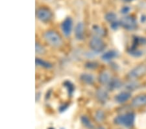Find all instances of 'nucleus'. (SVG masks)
I'll return each mask as SVG.
<instances>
[{
  "label": "nucleus",
  "mask_w": 146,
  "mask_h": 129,
  "mask_svg": "<svg viewBox=\"0 0 146 129\" xmlns=\"http://www.w3.org/2000/svg\"><path fill=\"white\" fill-rule=\"evenodd\" d=\"M44 39L49 46L58 48L63 45V40L60 35L54 30H48L44 33Z\"/></svg>",
  "instance_id": "nucleus-1"
},
{
  "label": "nucleus",
  "mask_w": 146,
  "mask_h": 129,
  "mask_svg": "<svg viewBox=\"0 0 146 129\" xmlns=\"http://www.w3.org/2000/svg\"><path fill=\"white\" fill-rule=\"evenodd\" d=\"M135 114L133 112H127L116 116L114 119V122L117 125L123 126L126 128H131L135 124Z\"/></svg>",
  "instance_id": "nucleus-2"
},
{
  "label": "nucleus",
  "mask_w": 146,
  "mask_h": 129,
  "mask_svg": "<svg viewBox=\"0 0 146 129\" xmlns=\"http://www.w3.org/2000/svg\"><path fill=\"white\" fill-rule=\"evenodd\" d=\"M120 23V27L127 31H133L137 29L138 23L136 18L133 16L125 15L122 17L119 21Z\"/></svg>",
  "instance_id": "nucleus-3"
},
{
  "label": "nucleus",
  "mask_w": 146,
  "mask_h": 129,
  "mask_svg": "<svg viewBox=\"0 0 146 129\" xmlns=\"http://www.w3.org/2000/svg\"><path fill=\"white\" fill-rule=\"evenodd\" d=\"M146 74V64H140L132 69L127 74L129 80H136Z\"/></svg>",
  "instance_id": "nucleus-4"
},
{
  "label": "nucleus",
  "mask_w": 146,
  "mask_h": 129,
  "mask_svg": "<svg viewBox=\"0 0 146 129\" xmlns=\"http://www.w3.org/2000/svg\"><path fill=\"white\" fill-rule=\"evenodd\" d=\"M36 16L42 22L48 23L52 19L53 13L48 8L40 7L36 11Z\"/></svg>",
  "instance_id": "nucleus-5"
},
{
  "label": "nucleus",
  "mask_w": 146,
  "mask_h": 129,
  "mask_svg": "<svg viewBox=\"0 0 146 129\" xmlns=\"http://www.w3.org/2000/svg\"><path fill=\"white\" fill-rule=\"evenodd\" d=\"M89 46L92 50L96 53H101L105 50L106 44L103 40L100 37H94L90 41Z\"/></svg>",
  "instance_id": "nucleus-6"
},
{
  "label": "nucleus",
  "mask_w": 146,
  "mask_h": 129,
  "mask_svg": "<svg viewBox=\"0 0 146 129\" xmlns=\"http://www.w3.org/2000/svg\"><path fill=\"white\" fill-rule=\"evenodd\" d=\"M60 28L65 37H70L73 30V20L71 17H66L61 23Z\"/></svg>",
  "instance_id": "nucleus-7"
},
{
  "label": "nucleus",
  "mask_w": 146,
  "mask_h": 129,
  "mask_svg": "<svg viewBox=\"0 0 146 129\" xmlns=\"http://www.w3.org/2000/svg\"><path fill=\"white\" fill-rule=\"evenodd\" d=\"M131 105L136 108L146 106V94H140L134 97L131 100Z\"/></svg>",
  "instance_id": "nucleus-8"
},
{
  "label": "nucleus",
  "mask_w": 146,
  "mask_h": 129,
  "mask_svg": "<svg viewBox=\"0 0 146 129\" xmlns=\"http://www.w3.org/2000/svg\"><path fill=\"white\" fill-rule=\"evenodd\" d=\"M131 93L129 91H123L117 94L115 97V101L118 104H123L127 102L131 98Z\"/></svg>",
  "instance_id": "nucleus-9"
},
{
  "label": "nucleus",
  "mask_w": 146,
  "mask_h": 129,
  "mask_svg": "<svg viewBox=\"0 0 146 129\" xmlns=\"http://www.w3.org/2000/svg\"><path fill=\"white\" fill-rule=\"evenodd\" d=\"M75 37L79 41H82L84 38V25L82 22H79L74 28Z\"/></svg>",
  "instance_id": "nucleus-10"
},
{
  "label": "nucleus",
  "mask_w": 146,
  "mask_h": 129,
  "mask_svg": "<svg viewBox=\"0 0 146 129\" xmlns=\"http://www.w3.org/2000/svg\"><path fill=\"white\" fill-rule=\"evenodd\" d=\"M118 55L117 51L114 50H110L107 51L101 55V59L105 61H110L116 58Z\"/></svg>",
  "instance_id": "nucleus-11"
},
{
  "label": "nucleus",
  "mask_w": 146,
  "mask_h": 129,
  "mask_svg": "<svg viewBox=\"0 0 146 129\" xmlns=\"http://www.w3.org/2000/svg\"><path fill=\"white\" fill-rule=\"evenodd\" d=\"M122 86V82L119 79L116 78H112L111 80L110 81V82L108 84V88L110 91H114L116 90H118L119 88H121Z\"/></svg>",
  "instance_id": "nucleus-12"
},
{
  "label": "nucleus",
  "mask_w": 146,
  "mask_h": 129,
  "mask_svg": "<svg viewBox=\"0 0 146 129\" xmlns=\"http://www.w3.org/2000/svg\"><path fill=\"white\" fill-rule=\"evenodd\" d=\"M111 79L112 78L110 76V73L107 71H103L101 72L98 78L100 83L103 84V85H108L110 81L111 80Z\"/></svg>",
  "instance_id": "nucleus-13"
},
{
  "label": "nucleus",
  "mask_w": 146,
  "mask_h": 129,
  "mask_svg": "<svg viewBox=\"0 0 146 129\" xmlns=\"http://www.w3.org/2000/svg\"><path fill=\"white\" fill-rule=\"evenodd\" d=\"M80 80L84 84L87 85H92L94 82V78L92 75L89 73H83L80 76Z\"/></svg>",
  "instance_id": "nucleus-14"
},
{
  "label": "nucleus",
  "mask_w": 146,
  "mask_h": 129,
  "mask_svg": "<svg viewBox=\"0 0 146 129\" xmlns=\"http://www.w3.org/2000/svg\"><path fill=\"white\" fill-rule=\"evenodd\" d=\"M96 97H97L100 102H105L107 100L108 98H109V95H108V93L105 90L100 89L96 92Z\"/></svg>",
  "instance_id": "nucleus-15"
},
{
  "label": "nucleus",
  "mask_w": 146,
  "mask_h": 129,
  "mask_svg": "<svg viewBox=\"0 0 146 129\" xmlns=\"http://www.w3.org/2000/svg\"><path fill=\"white\" fill-rule=\"evenodd\" d=\"M129 54L134 57H140L143 55V51L138 48V47L132 46L128 50Z\"/></svg>",
  "instance_id": "nucleus-16"
},
{
  "label": "nucleus",
  "mask_w": 146,
  "mask_h": 129,
  "mask_svg": "<svg viewBox=\"0 0 146 129\" xmlns=\"http://www.w3.org/2000/svg\"><path fill=\"white\" fill-rule=\"evenodd\" d=\"M92 31L96 36L97 37H103L105 35V30L102 27L98 25H94L92 27Z\"/></svg>",
  "instance_id": "nucleus-17"
},
{
  "label": "nucleus",
  "mask_w": 146,
  "mask_h": 129,
  "mask_svg": "<svg viewBox=\"0 0 146 129\" xmlns=\"http://www.w3.org/2000/svg\"><path fill=\"white\" fill-rule=\"evenodd\" d=\"M35 63H36V65L37 66H40L41 67L45 68V69H51L52 67V65L48 61H46L45 60H43L42 59L40 58H36V60H35Z\"/></svg>",
  "instance_id": "nucleus-18"
},
{
  "label": "nucleus",
  "mask_w": 146,
  "mask_h": 129,
  "mask_svg": "<svg viewBox=\"0 0 146 129\" xmlns=\"http://www.w3.org/2000/svg\"><path fill=\"white\" fill-rule=\"evenodd\" d=\"M146 45V38L143 37H135L133 39V46L138 47V46Z\"/></svg>",
  "instance_id": "nucleus-19"
},
{
  "label": "nucleus",
  "mask_w": 146,
  "mask_h": 129,
  "mask_svg": "<svg viewBox=\"0 0 146 129\" xmlns=\"http://www.w3.org/2000/svg\"><path fill=\"white\" fill-rule=\"evenodd\" d=\"M81 123L82 124V125H83L85 128L88 129L94 128L93 124L92 123L91 121L89 119V118L87 116H82L81 117Z\"/></svg>",
  "instance_id": "nucleus-20"
},
{
  "label": "nucleus",
  "mask_w": 146,
  "mask_h": 129,
  "mask_svg": "<svg viewBox=\"0 0 146 129\" xmlns=\"http://www.w3.org/2000/svg\"><path fill=\"white\" fill-rule=\"evenodd\" d=\"M117 15L116 13H113V12H109L105 15V19L107 22L110 23H112L113 22L117 21Z\"/></svg>",
  "instance_id": "nucleus-21"
},
{
  "label": "nucleus",
  "mask_w": 146,
  "mask_h": 129,
  "mask_svg": "<svg viewBox=\"0 0 146 129\" xmlns=\"http://www.w3.org/2000/svg\"><path fill=\"white\" fill-rule=\"evenodd\" d=\"M131 82H129V83L125 86V88L127 90L129 91H132L136 90V89L138 88L139 84L138 82H135V80H130Z\"/></svg>",
  "instance_id": "nucleus-22"
},
{
  "label": "nucleus",
  "mask_w": 146,
  "mask_h": 129,
  "mask_svg": "<svg viewBox=\"0 0 146 129\" xmlns=\"http://www.w3.org/2000/svg\"><path fill=\"white\" fill-rule=\"evenodd\" d=\"M105 114L104 112L101 110H99L96 113L95 115V118L96 119V121H98V122H102L105 119Z\"/></svg>",
  "instance_id": "nucleus-23"
},
{
  "label": "nucleus",
  "mask_w": 146,
  "mask_h": 129,
  "mask_svg": "<svg viewBox=\"0 0 146 129\" xmlns=\"http://www.w3.org/2000/svg\"><path fill=\"white\" fill-rule=\"evenodd\" d=\"M35 46H36V53H38V54L42 55L45 53V49L40 43H36Z\"/></svg>",
  "instance_id": "nucleus-24"
},
{
  "label": "nucleus",
  "mask_w": 146,
  "mask_h": 129,
  "mask_svg": "<svg viewBox=\"0 0 146 129\" xmlns=\"http://www.w3.org/2000/svg\"><path fill=\"white\" fill-rule=\"evenodd\" d=\"M85 67L88 69H91V70L96 69H97L98 67V63L96 62H94V61H90V62H88L86 63Z\"/></svg>",
  "instance_id": "nucleus-25"
},
{
  "label": "nucleus",
  "mask_w": 146,
  "mask_h": 129,
  "mask_svg": "<svg viewBox=\"0 0 146 129\" xmlns=\"http://www.w3.org/2000/svg\"><path fill=\"white\" fill-rule=\"evenodd\" d=\"M64 86L66 88L69 94H72L74 92V86L70 82H66L64 83Z\"/></svg>",
  "instance_id": "nucleus-26"
},
{
  "label": "nucleus",
  "mask_w": 146,
  "mask_h": 129,
  "mask_svg": "<svg viewBox=\"0 0 146 129\" xmlns=\"http://www.w3.org/2000/svg\"><path fill=\"white\" fill-rule=\"evenodd\" d=\"M130 11H131V9H130V7H129L124 6L121 8V10H120V12H121V13L122 14V15H127L129 12H130Z\"/></svg>",
  "instance_id": "nucleus-27"
},
{
  "label": "nucleus",
  "mask_w": 146,
  "mask_h": 129,
  "mask_svg": "<svg viewBox=\"0 0 146 129\" xmlns=\"http://www.w3.org/2000/svg\"><path fill=\"white\" fill-rule=\"evenodd\" d=\"M119 27H120V23L119 22H117V21L110 23V27L113 30H117L119 28Z\"/></svg>",
  "instance_id": "nucleus-28"
},
{
  "label": "nucleus",
  "mask_w": 146,
  "mask_h": 129,
  "mask_svg": "<svg viewBox=\"0 0 146 129\" xmlns=\"http://www.w3.org/2000/svg\"><path fill=\"white\" fill-rule=\"evenodd\" d=\"M140 21H141V22H142V23H144L146 22V15H142V16H141Z\"/></svg>",
  "instance_id": "nucleus-29"
},
{
  "label": "nucleus",
  "mask_w": 146,
  "mask_h": 129,
  "mask_svg": "<svg viewBox=\"0 0 146 129\" xmlns=\"http://www.w3.org/2000/svg\"><path fill=\"white\" fill-rule=\"evenodd\" d=\"M122 1H123L125 2H127V3H129V2H131L134 1V0H122Z\"/></svg>",
  "instance_id": "nucleus-30"
},
{
  "label": "nucleus",
  "mask_w": 146,
  "mask_h": 129,
  "mask_svg": "<svg viewBox=\"0 0 146 129\" xmlns=\"http://www.w3.org/2000/svg\"><path fill=\"white\" fill-rule=\"evenodd\" d=\"M98 129H105V128H103V127H100V128H98Z\"/></svg>",
  "instance_id": "nucleus-31"
},
{
  "label": "nucleus",
  "mask_w": 146,
  "mask_h": 129,
  "mask_svg": "<svg viewBox=\"0 0 146 129\" xmlns=\"http://www.w3.org/2000/svg\"><path fill=\"white\" fill-rule=\"evenodd\" d=\"M49 129H53V128H49Z\"/></svg>",
  "instance_id": "nucleus-32"
}]
</instances>
